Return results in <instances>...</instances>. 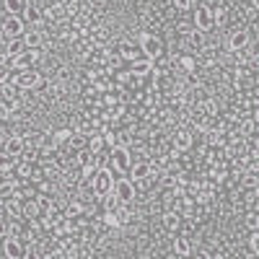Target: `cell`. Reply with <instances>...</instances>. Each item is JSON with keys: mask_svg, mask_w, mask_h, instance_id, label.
Returning a JSON list of instances; mask_svg holds the SVG:
<instances>
[{"mask_svg": "<svg viewBox=\"0 0 259 259\" xmlns=\"http://www.w3.org/2000/svg\"><path fill=\"white\" fill-rule=\"evenodd\" d=\"M114 182H117V177H114V171H112L109 166L99 168V171H96V177H94V184H91L94 192H96V200L104 197V194H109L112 187H114Z\"/></svg>", "mask_w": 259, "mask_h": 259, "instance_id": "6da1fadb", "label": "cell"}, {"mask_svg": "<svg viewBox=\"0 0 259 259\" xmlns=\"http://www.w3.org/2000/svg\"><path fill=\"white\" fill-rule=\"evenodd\" d=\"M140 50H143V57H148V60H158V57L166 55L163 41L156 34H143L140 36Z\"/></svg>", "mask_w": 259, "mask_h": 259, "instance_id": "7a4b0ae2", "label": "cell"}, {"mask_svg": "<svg viewBox=\"0 0 259 259\" xmlns=\"http://www.w3.org/2000/svg\"><path fill=\"white\" fill-rule=\"evenodd\" d=\"M41 57H45V55H41V50H29V47H26L18 57H11L8 68H11V70H18V73H21V70H31Z\"/></svg>", "mask_w": 259, "mask_h": 259, "instance_id": "3957f363", "label": "cell"}, {"mask_svg": "<svg viewBox=\"0 0 259 259\" xmlns=\"http://www.w3.org/2000/svg\"><path fill=\"white\" fill-rule=\"evenodd\" d=\"M133 166V153H130V148H114L109 150V168L117 171V174L124 177V171H130Z\"/></svg>", "mask_w": 259, "mask_h": 259, "instance_id": "277c9868", "label": "cell"}, {"mask_svg": "<svg viewBox=\"0 0 259 259\" xmlns=\"http://www.w3.org/2000/svg\"><path fill=\"white\" fill-rule=\"evenodd\" d=\"M112 194L122 202V205H130L135 197H138V189H135V184L130 182V179H124V177H119L117 182H114V187H112Z\"/></svg>", "mask_w": 259, "mask_h": 259, "instance_id": "5b68a950", "label": "cell"}, {"mask_svg": "<svg viewBox=\"0 0 259 259\" xmlns=\"http://www.w3.org/2000/svg\"><path fill=\"white\" fill-rule=\"evenodd\" d=\"M0 31H3L8 39H21L26 34V24H24V18H21V16H8L3 24H0Z\"/></svg>", "mask_w": 259, "mask_h": 259, "instance_id": "8992f818", "label": "cell"}, {"mask_svg": "<svg viewBox=\"0 0 259 259\" xmlns=\"http://www.w3.org/2000/svg\"><path fill=\"white\" fill-rule=\"evenodd\" d=\"M21 18H24V24H26V26H39L41 21H45V8H41L39 3H34V0H26Z\"/></svg>", "mask_w": 259, "mask_h": 259, "instance_id": "52a82bcc", "label": "cell"}, {"mask_svg": "<svg viewBox=\"0 0 259 259\" xmlns=\"http://www.w3.org/2000/svg\"><path fill=\"white\" fill-rule=\"evenodd\" d=\"M24 251H26V244L16 239V236H6L3 241V256L6 259H24Z\"/></svg>", "mask_w": 259, "mask_h": 259, "instance_id": "ba28073f", "label": "cell"}, {"mask_svg": "<svg viewBox=\"0 0 259 259\" xmlns=\"http://www.w3.org/2000/svg\"><path fill=\"white\" fill-rule=\"evenodd\" d=\"M212 26H215V21H212V13H210L207 6H202V8L194 11V29L202 31V34H207V31H212Z\"/></svg>", "mask_w": 259, "mask_h": 259, "instance_id": "9c48e42d", "label": "cell"}, {"mask_svg": "<svg viewBox=\"0 0 259 259\" xmlns=\"http://www.w3.org/2000/svg\"><path fill=\"white\" fill-rule=\"evenodd\" d=\"M251 45V39H249V31L246 29H236L231 36H228V52H241Z\"/></svg>", "mask_w": 259, "mask_h": 259, "instance_id": "30bf717a", "label": "cell"}, {"mask_svg": "<svg viewBox=\"0 0 259 259\" xmlns=\"http://www.w3.org/2000/svg\"><path fill=\"white\" fill-rule=\"evenodd\" d=\"M127 70H130V73H133V75L140 80V78H145V75L153 73V60L140 57V60H135V62H130V68H127Z\"/></svg>", "mask_w": 259, "mask_h": 259, "instance_id": "8fae6325", "label": "cell"}, {"mask_svg": "<svg viewBox=\"0 0 259 259\" xmlns=\"http://www.w3.org/2000/svg\"><path fill=\"white\" fill-rule=\"evenodd\" d=\"M194 133H192V127L187 124V127H182V130H177V135H174V145L177 150H189L192 148V143H194V138H192Z\"/></svg>", "mask_w": 259, "mask_h": 259, "instance_id": "7c38bea8", "label": "cell"}, {"mask_svg": "<svg viewBox=\"0 0 259 259\" xmlns=\"http://www.w3.org/2000/svg\"><path fill=\"white\" fill-rule=\"evenodd\" d=\"M47 41V36H45V31L41 29H36V26H31V29H26V34H24V45L29 47V50H39L41 45Z\"/></svg>", "mask_w": 259, "mask_h": 259, "instance_id": "4fadbf2b", "label": "cell"}, {"mask_svg": "<svg viewBox=\"0 0 259 259\" xmlns=\"http://www.w3.org/2000/svg\"><path fill=\"white\" fill-rule=\"evenodd\" d=\"M41 80V75H39V70H21L18 73V89H24V91H29V89H36V83Z\"/></svg>", "mask_w": 259, "mask_h": 259, "instance_id": "5bb4252c", "label": "cell"}, {"mask_svg": "<svg viewBox=\"0 0 259 259\" xmlns=\"http://www.w3.org/2000/svg\"><path fill=\"white\" fill-rule=\"evenodd\" d=\"M161 223H163V231H166V233H177L179 226H182V215L174 212V210H163Z\"/></svg>", "mask_w": 259, "mask_h": 259, "instance_id": "9a60e30c", "label": "cell"}, {"mask_svg": "<svg viewBox=\"0 0 259 259\" xmlns=\"http://www.w3.org/2000/svg\"><path fill=\"white\" fill-rule=\"evenodd\" d=\"M24 148H26V140L21 138V135L8 138V140H6V145H3V150H6L8 156H13V158H18L21 153H24Z\"/></svg>", "mask_w": 259, "mask_h": 259, "instance_id": "2e32d148", "label": "cell"}, {"mask_svg": "<svg viewBox=\"0 0 259 259\" xmlns=\"http://www.w3.org/2000/svg\"><path fill=\"white\" fill-rule=\"evenodd\" d=\"M187 47L192 50V55H194V52H202V50H205V34L197 31V29H192V31L187 34Z\"/></svg>", "mask_w": 259, "mask_h": 259, "instance_id": "e0dca14e", "label": "cell"}, {"mask_svg": "<svg viewBox=\"0 0 259 259\" xmlns=\"http://www.w3.org/2000/svg\"><path fill=\"white\" fill-rule=\"evenodd\" d=\"M52 140H55L57 150L65 148V145H70V140H73V130H70V127H60V130H55V133H52Z\"/></svg>", "mask_w": 259, "mask_h": 259, "instance_id": "ac0fdd59", "label": "cell"}, {"mask_svg": "<svg viewBox=\"0 0 259 259\" xmlns=\"http://www.w3.org/2000/svg\"><path fill=\"white\" fill-rule=\"evenodd\" d=\"M83 212H85V207H83V202H78V200H73L70 205H65V210H62V215H65L68 221H80Z\"/></svg>", "mask_w": 259, "mask_h": 259, "instance_id": "d6986e66", "label": "cell"}, {"mask_svg": "<svg viewBox=\"0 0 259 259\" xmlns=\"http://www.w3.org/2000/svg\"><path fill=\"white\" fill-rule=\"evenodd\" d=\"M177 65H179L182 73H194V70H197V57H194L192 52L189 55H179L177 57Z\"/></svg>", "mask_w": 259, "mask_h": 259, "instance_id": "ffe728a7", "label": "cell"}, {"mask_svg": "<svg viewBox=\"0 0 259 259\" xmlns=\"http://www.w3.org/2000/svg\"><path fill=\"white\" fill-rule=\"evenodd\" d=\"M6 215H11V218H24V202H21V197L6 200Z\"/></svg>", "mask_w": 259, "mask_h": 259, "instance_id": "44dd1931", "label": "cell"}, {"mask_svg": "<svg viewBox=\"0 0 259 259\" xmlns=\"http://www.w3.org/2000/svg\"><path fill=\"white\" fill-rule=\"evenodd\" d=\"M210 8V13H212V21H215V26H221L223 21H226V3L223 0H215L212 6H207Z\"/></svg>", "mask_w": 259, "mask_h": 259, "instance_id": "7402d4cb", "label": "cell"}, {"mask_svg": "<svg viewBox=\"0 0 259 259\" xmlns=\"http://www.w3.org/2000/svg\"><path fill=\"white\" fill-rule=\"evenodd\" d=\"M96 202L101 205V210H104V212H114V210H117V207L122 205V202H119V200L114 197L112 192H109V194H104V197H99Z\"/></svg>", "mask_w": 259, "mask_h": 259, "instance_id": "603a6c76", "label": "cell"}, {"mask_svg": "<svg viewBox=\"0 0 259 259\" xmlns=\"http://www.w3.org/2000/svg\"><path fill=\"white\" fill-rule=\"evenodd\" d=\"M24 6H26V0H3V11L8 16H21L24 13Z\"/></svg>", "mask_w": 259, "mask_h": 259, "instance_id": "cb8c5ba5", "label": "cell"}, {"mask_svg": "<svg viewBox=\"0 0 259 259\" xmlns=\"http://www.w3.org/2000/svg\"><path fill=\"white\" fill-rule=\"evenodd\" d=\"M174 254H179V256L192 254V241L187 239V236H177L174 239Z\"/></svg>", "mask_w": 259, "mask_h": 259, "instance_id": "d4e9b609", "label": "cell"}, {"mask_svg": "<svg viewBox=\"0 0 259 259\" xmlns=\"http://www.w3.org/2000/svg\"><path fill=\"white\" fill-rule=\"evenodd\" d=\"M96 166H80L78 168V179H80V184H94V177H96Z\"/></svg>", "mask_w": 259, "mask_h": 259, "instance_id": "484cf974", "label": "cell"}, {"mask_svg": "<svg viewBox=\"0 0 259 259\" xmlns=\"http://www.w3.org/2000/svg\"><path fill=\"white\" fill-rule=\"evenodd\" d=\"M26 50V45H24V36L21 39H11L8 45H6V52H8V57H18L21 52Z\"/></svg>", "mask_w": 259, "mask_h": 259, "instance_id": "4316f807", "label": "cell"}, {"mask_svg": "<svg viewBox=\"0 0 259 259\" xmlns=\"http://www.w3.org/2000/svg\"><path fill=\"white\" fill-rule=\"evenodd\" d=\"M34 200H36V207H39V212H41V215H45V212H50V210L55 207V200L50 197V194H36Z\"/></svg>", "mask_w": 259, "mask_h": 259, "instance_id": "83f0119b", "label": "cell"}, {"mask_svg": "<svg viewBox=\"0 0 259 259\" xmlns=\"http://www.w3.org/2000/svg\"><path fill=\"white\" fill-rule=\"evenodd\" d=\"M114 212H117V218H119V226H124V223L133 221V210H130V205H119Z\"/></svg>", "mask_w": 259, "mask_h": 259, "instance_id": "f1b7e54d", "label": "cell"}, {"mask_svg": "<svg viewBox=\"0 0 259 259\" xmlns=\"http://www.w3.org/2000/svg\"><path fill=\"white\" fill-rule=\"evenodd\" d=\"M36 215H41L39 207H36V200H26V202H24V218L31 221V218H36Z\"/></svg>", "mask_w": 259, "mask_h": 259, "instance_id": "f546056e", "label": "cell"}, {"mask_svg": "<svg viewBox=\"0 0 259 259\" xmlns=\"http://www.w3.org/2000/svg\"><path fill=\"white\" fill-rule=\"evenodd\" d=\"M101 226L117 228V226H119V218H117V212H104V215H101Z\"/></svg>", "mask_w": 259, "mask_h": 259, "instance_id": "4dcf8cb0", "label": "cell"}, {"mask_svg": "<svg viewBox=\"0 0 259 259\" xmlns=\"http://www.w3.org/2000/svg\"><path fill=\"white\" fill-rule=\"evenodd\" d=\"M249 251H251V256L259 254V233L256 231H249Z\"/></svg>", "mask_w": 259, "mask_h": 259, "instance_id": "1f68e13d", "label": "cell"}, {"mask_svg": "<svg viewBox=\"0 0 259 259\" xmlns=\"http://www.w3.org/2000/svg\"><path fill=\"white\" fill-rule=\"evenodd\" d=\"M24 259H45V254L39 251V246H36V244H29V246H26V251H24Z\"/></svg>", "mask_w": 259, "mask_h": 259, "instance_id": "d6a6232c", "label": "cell"}, {"mask_svg": "<svg viewBox=\"0 0 259 259\" xmlns=\"http://www.w3.org/2000/svg\"><path fill=\"white\" fill-rule=\"evenodd\" d=\"M256 226H259V215H256V210H251V212L246 215V228H249V231H256Z\"/></svg>", "mask_w": 259, "mask_h": 259, "instance_id": "836d02e7", "label": "cell"}, {"mask_svg": "<svg viewBox=\"0 0 259 259\" xmlns=\"http://www.w3.org/2000/svg\"><path fill=\"white\" fill-rule=\"evenodd\" d=\"M8 65H11V57H8L6 47H0V68H8Z\"/></svg>", "mask_w": 259, "mask_h": 259, "instance_id": "e575fe53", "label": "cell"}, {"mask_svg": "<svg viewBox=\"0 0 259 259\" xmlns=\"http://www.w3.org/2000/svg\"><path fill=\"white\" fill-rule=\"evenodd\" d=\"M174 6H177L179 11H189V6H192V0H174Z\"/></svg>", "mask_w": 259, "mask_h": 259, "instance_id": "d590c367", "label": "cell"}, {"mask_svg": "<svg viewBox=\"0 0 259 259\" xmlns=\"http://www.w3.org/2000/svg\"><path fill=\"white\" fill-rule=\"evenodd\" d=\"M6 78H8V68H0V85L6 83Z\"/></svg>", "mask_w": 259, "mask_h": 259, "instance_id": "8d00e7d4", "label": "cell"}, {"mask_svg": "<svg viewBox=\"0 0 259 259\" xmlns=\"http://www.w3.org/2000/svg\"><path fill=\"white\" fill-rule=\"evenodd\" d=\"M194 259H212V254H207V251H200V254L194 256Z\"/></svg>", "mask_w": 259, "mask_h": 259, "instance_id": "74e56055", "label": "cell"}, {"mask_svg": "<svg viewBox=\"0 0 259 259\" xmlns=\"http://www.w3.org/2000/svg\"><path fill=\"white\" fill-rule=\"evenodd\" d=\"M212 259H228V254L226 251H218V254H212Z\"/></svg>", "mask_w": 259, "mask_h": 259, "instance_id": "f35d334b", "label": "cell"}, {"mask_svg": "<svg viewBox=\"0 0 259 259\" xmlns=\"http://www.w3.org/2000/svg\"><path fill=\"white\" fill-rule=\"evenodd\" d=\"M3 145H6V135H3V130H0V150H3Z\"/></svg>", "mask_w": 259, "mask_h": 259, "instance_id": "ab89813d", "label": "cell"}, {"mask_svg": "<svg viewBox=\"0 0 259 259\" xmlns=\"http://www.w3.org/2000/svg\"><path fill=\"white\" fill-rule=\"evenodd\" d=\"M256 6H259V0H249V8L251 11H256Z\"/></svg>", "mask_w": 259, "mask_h": 259, "instance_id": "60d3db41", "label": "cell"}, {"mask_svg": "<svg viewBox=\"0 0 259 259\" xmlns=\"http://www.w3.org/2000/svg\"><path fill=\"white\" fill-rule=\"evenodd\" d=\"M0 256H3V244H0Z\"/></svg>", "mask_w": 259, "mask_h": 259, "instance_id": "b9f144b4", "label": "cell"}, {"mask_svg": "<svg viewBox=\"0 0 259 259\" xmlns=\"http://www.w3.org/2000/svg\"><path fill=\"white\" fill-rule=\"evenodd\" d=\"M0 11H3V0H0Z\"/></svg>", "mask_w": 259, "mask_h": 259, "instance_id": "7bdbcfd3", "label": "cell"}, {"mask_svg": "<svg viewBox=\"0 0 259 259\" xmlns=\"http://www.w3.org/2000/svg\"><path fill=\"white\" fill-rule=\"evenodd\" d=\"M0 122H3V119H0Z\"/></svg>", "mask_w": 259, "mask_h": 259, "instance_id": "ee69618b", "label": "cell"}]
</instances>
